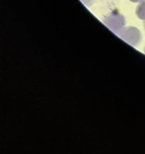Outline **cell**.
Instances as JSON below:
<instances>
[{"mask_svg":"<svg viewBox=\"0 0 145 154\" xmlns=\"http://www.w3.org/2000/svg\"><path fill=\"white\" fill-rule=\"evenodd\" d=\"M93 1H94V0H81V1H82L85 5H88V6L91 5V4H92V2H93Z\"/></svg>","mask_w":145,"mask_h":154,"instance_id":"2","label":"cell"},{"mask_svg":"<svg viewBox=\"0 0 145 154\" xmlns=\"http://www.w3.org/2000/svg\"><path fill=\"white\" fill-rule=\"evenodd\" d=\"M136 12L137 15L143 19H145V0H143L138 4Z\"/></svg>","mask_w":145,"mask_h":154,"instance_id":"1","label":"cell"},{"mask_svg":"<svg viewBox=\"0 0 145 154\" xmlns=\"http://www.w3.org/2000/svg\"><path fill=\"white\" fill-rule=\"evenodd\" d=\"M130 2H134V3H136V2H140L141 1H142L143 0H129Z\"/></svg>","mask_w":145,"mask_h":154,"instance_id":"3","label":"cell"}]
</instances>
